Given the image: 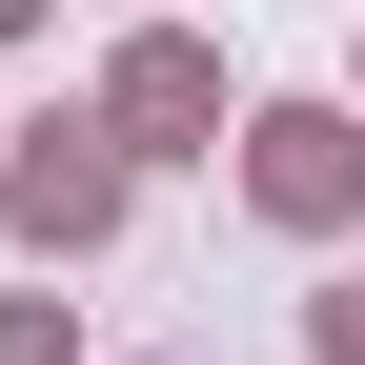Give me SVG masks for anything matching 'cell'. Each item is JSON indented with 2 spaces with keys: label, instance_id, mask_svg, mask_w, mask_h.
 <instances>
[{
  "label": "cell",
  "instance_id": "6da1fadb",
  "mask_svg": "<svg viewBox=\"0 0 365 365\" xmlns=\"http://www.w3.org/2000/svg\"><path fill=\"white\" fill-rule=\"evenodd\" d=\"M345 365H365V304H345Z\"/></svg>",
  "mask_w": 365,
  "mask_h": 365
}]
</instances>
